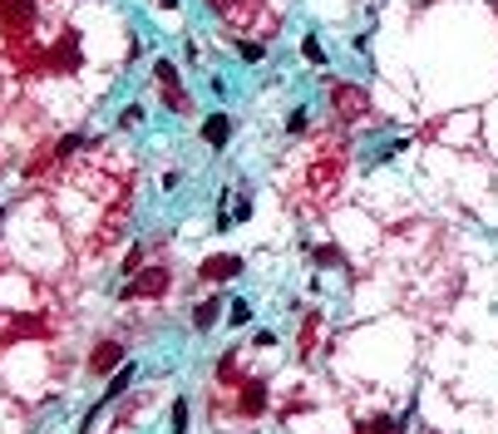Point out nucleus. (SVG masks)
I'll use <instances>...</instances> for the list:
<instances>
[{
  "instance_id": "obj_1",
  "label": "nucleus",
  "mask_w": 498,
  "mask_h": 434,
  "mask_svg": "<svg viewBox=\"0 0 498 434\" xmlns=\"http://www.w3.org/2000/svg\"><path fill=\"white\" fill-rule=\"evenodd\" d=\"M153 79L163 84V94H168V104H173V108H188L183 89H178V69H173V60H158V65H153Z\"/></svg>"
},
{
  "instance_id": "obj_2",
  "label": "nucleus",
  "mask_w": 498,
  "mask_h": 434,
  "mask_svg": "<svg viewBox=\"0 0 498 434\" xmlns=\"http://www.w3.org/2000/svg\"><path fill=\"white\" fill-rule=\"evenodd\" d=\"M237 272H242V257H232V252H227V257H207V262H202V277H207V282H232Z\"/></svg>"
},
{
  "instance_id": "obj_3",
  "label": "nucleus",
  "mask_w": 498,
  "mask_h": 434,
  "mask_svg": "<svg viewBox=\"0 0 498 434\" xmlns=\"http://www.w3.org/2000/svg\"><path fill=\"white\" fill-rule=\"evenodd\" d=\"M227 138H232V118H227V113H207V123H202V143H207V148H222Z\"/></svg>"
},
{
  "instance_id": "obj_4",
  "label": "nucleus",
  "mask_w": 498,
  "mask_h": 434,
  "mask_svg": "<svg viewBox=\"0 0 498 434\" xmlns=\"http://www.w3.org/2000/svg\"><path fill=\"white\" fill-rule=\"evenodd\" d=\"M118 365H123V345H114V340H109V345H99V350H94V360H89V370H94V375H109V370H118Z\"/></svg>"
},
{
  "instance_id": "obj_5",
  "label": "nucleus",
  "mask_w": 498,
  "mask_h": 434,
  "mask_svg": "<svg viewBox=\"0 0 498 434\" xmlns=\"http://www.w3.org/2000/svg\"><path fill=\"white\" fill-rule=\"evenodd\" d=\"M262 410H267V385H262V380L242 385V415H252V420H257Z\"/></svg>"
},
{
  "instance_id": "obj_6",
  "label": "nucleus",
  "mask_w": 498,
  "mask_h": 434,
  "mask_svg": "<svg viewBox=\"0 0 498 434\" xmlns=\"http://www.w3.org/2000/svg\"><path fill=\"white\" fill-rule=\"evenodd\" d=\"M138 291H153V296H158V291H168V277H163V272H153V277H138V282H128V286H123V296H138Z\"/></svg>"
},
{
  "instance_id": "obj_7",
  "label": "nucleus",
  "mask_w": 498,
  "mask_h": 434,
  "mask_svg": "<svg viewBox=\"0 0 498 434\" xmlns=\"http://www.w3.org/2000/svg\"><path fill=\"white\" fill-rule=\"evenodd\" d=\"M133 375H138L133 365H118V370H114V380H109V390H104V400H118V395L133 385Z\"/></svg>"
},
{
  "instance_id": "obj_8",
  "label": "nucleus",
  "mask_w": 498,
  "mask_h": 434,
  "mask_svg": "<svg viewBox=\"0 0 498 434\" xmlns=\"http://www.w3.org/2000/svg\"><path fill=\"white\" fill-rule=\"evenodd\" d=\"M217 316H222V301H202L198 316H193V326H198V330H207V326H217Z\"/></svg>"
},
{
  "instance_id": "obj_9",
  "label": "nucleus",
  "mask_w": 498,
  "mask_h": 434,
  "mask_svg": "<svg viewBox=\"0 0 498 434\" xmlns=\"http://www.w3.org/2000/svg\"><path fill=\"white\" fill-rule=\"evenodd\" d=\"M173 434H188V400H173Z\"/></svg>"
},
{
  "instance_id": "obj_10",
  "label": "nucleus",
  "mask_w": 498,
  "mask_h": 434,
  "mask_svg": "<svg viewBox=\"0 0 498 434\" xmlns=\"http://www.w3.org/2000/svg\"><path fill=\"white\" fill-rule=\"evenodd\" d=\"M5 15H10V20H35V5H20V0H5Z\"/></svg>"
},
{
  "instance_id": "obj_11",
  "label": "nucleus",
  "mask_w": 498,
  "mask_h": 434,
  "mask_svg": "<svg viewBox=\"0 0 498 434\" xmlns=\"http://www.w3.org/2000/svg\"><path fill=\"white\" fill-rule=\"evenodd\" d=\"M227 321H232V326H247V321H252V306H247V301H232Z\"/></svg>"
},
{
  "instance_id": "obj_12",
  "label": "nucleus",
  "mask_w": 498,
  "mask_h": 434,
  "mask_svg": "<svg viewBox=\"0 0 498 434\" xmlns=\"http://www.w3.org/2000/svg\"><path fill=\"white\" fill-rule=\"evenodd\" d=\"M237 55H242L247 65H257V60H262V45H257V40H242V45H237Z\"/></svg>"
},
{
  "instance_id": "obj_13",
  "label": "nucleus",
  "mask_w": 498,
  "mask_h": 434,
  "mask_svg": "<svg viewBox=\"0 0 498 434\" xmlns=\"http://www.w3.org/2000/svg\"><path fill=\"white\" fill-rule=\"evenodd\" d=\"M301 55H306V60H316V65H321V60H326V50H321V40H311V35H306V40H301Z\"/></svg>"
},
{
  "instance_id": "obj_14",
  "label": "nucleus",
  "mask_w": 498,
  "mask_h": 434,
  "mask_svg": "<svg viewBox=\"0 0 498 434\" xmlns=\"http://www.w3.org/2000/svg\"><path fill=\"white\" fill-rule=\"evenodd\" d=\"M138 123H143V108L128 104V108H123V128H138Z\"/></svg>"
},
{
  "instance_id": "obj_15",
  "label": "nucleus",
  "mask_w": 498,
  "mask_h": 434,
  "mask_svg": "<svg viewBox=\"0 0 498 434\" xmlns=\"http://www.w3.org/2000/svg\"><path fill=\"white\" fill-rule=\"evenodd\" d=\"M138 262H143V247H128V257H123V272H138Z\"/></svg>"
},
{
  "instance_id": "obj_16",
  "label": "nucleus",
  "mask_w": 498,
  "mask_h": 434,
  "mask_svg": "<svg viewBox=\"0 0 498 434\" xmlns=\"http://www.w3.org/2000/svg\"><path fill=\"white\" fill-rule=\"evenodd\" d=\"M301 128H306V108H297V113L287 118V133H301Z\"/></svg>"
},
{
  "instance_id": "obj_17",
  "label": "nucleus",
  "mask_w": 498,
  "mask_h": 434,
  "mask_svg": "<svg viewBox=\"0 0 498 434\" xmlns=\"http://www.w3.org/2000/svg\"><path fill=\"white\" fill-rule=\"evenodd\" d=\"M158 5H163V10H173V5H178V0H158Z\"/></svg>"
}]
</instances>
